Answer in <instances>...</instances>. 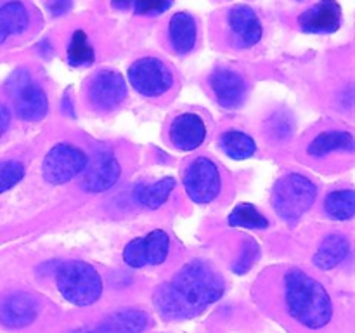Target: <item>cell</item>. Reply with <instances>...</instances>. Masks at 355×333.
<instances>
[{"mask_svg": "<svg viewBox=\"0 0 355 333\" xmlns=\"http://www.w3.org/2000/svg\"><path fill=\"white\" fill-rule=\"evenodd\" d=\"M170 142L180 151H193L207 139V125L196 113H182L173 118L168 130Z\"/></svg>", "mask_w": 355, "mask_h": 333, "instance_id": "12", "label": "cell"}, {"mask_svg": "<svg viewBox=\"0 0 355 333\" xmlns=\"http://www.w3.org/2000/svg\"><path fill=\"white\" fill-rule=\"evenodd\" d=\"M225 26L229 30V40L232 47L248 49L253 47L262 38V23L255 10L248 6H234L225 16Z\"/></svg>", "mask_w": 355, "mask_h": 333, "instance_id": "10", "label": "cell"}, {"mask_svg": "<svg viewBox=\"0 0 355 333\" xmlns=\"http://www.w3.org/2000/svg\"><path fill=\"white\" fill-rule=\"evenodd\" d=\"M14 110L23 120L35 121L47 114L49 101L44 89L37 82L30 80L19 92L14 96Z\"/></svg>", "mask_w": 355, "mask_h": 333, "instance_id": "16", "label": "cell"}, {"mask_svg": "<svg viewBox=\"0 0 355 333\" xmlns=\"http://www.w3.org/2000/svg\"><path fill=\"white\" fill-rule=\"evenodd\" d=\"M276 304L281 318L300 333H324L335 319L328 290L302 269H288L281 276Z\"/></svg>", "mask_w": 355, "mask_h": 333, "instance_id": "2", "label": "cell"}, {"mask_svg": "<svg viewBox=\"0 0 355 333\" xmlns=\"http://www.w3.org/2000/svg\"><path fill=\"white\" fill-rule=\"evenodd\" d=\"M170 238L165 231H153L125 246L123 260L130 267L158 266L168 257Z\"/></svg>", "mask_w": 355, "mask_h": 333, "instance_id": "9", "label": "cell"}, {"mask_svg": "<svg viewBox=\"0 0 355 333\" xmlns=\"http://www.w3.org/2000/svg\"><path fill=\"white\" fill-rule=\"evenodd\" d=\"M87 155L76 146L61 142L55 144L44 158V177L51 184H64L78 176L87 166Z\"/></svg>", "mask_w": 355, "mask_h": 333, "instance_id": "7", "label": "cell"}, {"mask_svg": "<svg viewBox=\"0 0 355 333\" xmlns=\"http://www.w3.org/2000/svg\"><path fill=\"white\" fill-rule=\"evenodd\" d=\"M30 73L26 71V69L24 68H19V69H16V71L12 73V75H10V78H9V82H7V85H6V89H7V92L10 94V96H16L17 92H19L21 89H23L24 85H26L28 82H30Z\"/></svg>", "mask_w": 355, "mask_h": 333, "instance_id": "30", "label": "cell"}, {"mask_svg": "<svg viewBox=\"0 0 355 333\" xmlns=\"http://www.w3.org/2000/svg\"><path fill=\"white\" fill-rule=\"evenodd\" d=\"M30 24V14L23 2H7L0 7V45L12 35L23 33Z\"/></svg>", "mask_w": 355, "mask_h": 333, "instance_id": "20", "label": "cell"}, {"mask_svg": "<svg viewBox=\"0 0 355 333\" xmlns=\"http://www.w3.org/2000/svg\"><path fill=\"white\" fill-rule=\"evenodd\" d=\"M224 295V280L203 260L186 264L172 280L159 284L153 304L163 319L182 321L200 316Z\"/></svg>", "mask_w": 355, "mask_h": 333, "instance_id": "1", "label": "cell"}, {"mask_svg": "<svg viewBox=\"0 0 355 333\" xmlns=\"http://www.w3.org/2000/svg\"><path fill=\"white\" fill-rule=\"evenodd\" d=\"M257 257H259V246H257V243L253 241V239H248L245 245V248H243L241 255H239L238 262L234 264L236 273H239V274L246 273V271L252 267V264L257 260Z\"/></svg>", "mask_w": 355, "mask_h": 333, "instance_id": "29", "label": "cell"}, {"mask_svg": "<svg viewBox=\"0 0 355 333\" xmlns=\"http://www.w3.org/2000/svg\"><path fill=\"white\" fill-rule=\"evenodd\" d=\"M38 314L37 298L28 293H10L0 300V323L9 328H23Z\"/></svg>", "mask_w": 355, "mask_h": 333, "instance_id": "15", "label": "cell"}, {"mask_svg": "<svg viewBox=\"0 0 355 333\" xmlns=\"http://www.w3.org/2000/svg\"><path fill=\"white\" fill-rule=\"evenodd\" d=\"M121 166L111 153H99L92 160L82 180V189L87 193H103L120 179Z\"/></svg>", "mask_w": 355, "mask_h": 333, "instance_id": "14", "label": "cell"}, {"mask_svg": "<svg viewBox=\"0 0 355 333\" xmlns=\"http://www.w3.org/2000/svg\"><path fill=\"white\" fill-rule=\"evenodd\" d=\"M318 198V187L309 177L288 173L279 179L272 191V207L281 219L295 222L309 212Z\"/></svg>", "mask_w": 355, "mask_h": 333, "instance_id": "4", "label": "cell"}, {"mask_svg": "<svg viewBox=\"0 0 355 333\" xmlns=\"http://www.w3.org/2000/svg\"><path fill=\"white\" fill-rule=\"evenodd\" d=\"M73 0H49L47 9L51 10L54 16H62V14L68 12L71 9Z\"/></svg>", "mask_w": 355, "mask_h": 333, "instance_id": "31", "label": "cell"}, {"mask_svg": "<svg viewBox=\"0 0 355 333\" xmlns=\"http://www.w3.org/2000/svg\"><path fill=\"white\" fill-rule=\"evenodd\" d=\"M69 333H103V332H101L99 325H96V326H85V328L75 330V332H69Z\"/></svg>", "mask_w": 355, "mask_h": 333, "instance_id": "33", "label": "cell"}, {"mask_svg": "<svg viewBox=\"0 0 355 333\" xmlns=\"http://www.w3.org/2000/svg\"><path fill=\"white\" fill-rule=\"evenodd\" d=\"M128 80L139 94L159 97L173 87V73L165 61L158 58H141L128 68Z\"/></svg>", "mask_w": 355, "mask_h": 333, "instance_id": "5", "label": "cell"}, {"mask_svg": "<svg viewBox=\"0 0 355 333\" xmlns=\"http://www.w3.org/2000/svg\"><path fill=\"white\" fill-rule=\"evenodd\" d=\"M184 187L193 201L210 203L220 194L222 189L218 166L211 160L200 156L187 166L186 173H184Z\"/></svg>", "mask_w": 355, "mask_h": 333, "instance_id": "6", "label": "cell"}, {"mask_svg": "<svg viewBox=\"0 0 355 333\" xmlns=\"http://www.w3.org/2000/svg\"><path fill=\"white\" fill-rule=\"evenodd\" d=\"M62 110H64L69 117H73V106H71V99H69V96H66L64 99H62Z\"/></svg>", "mask_w": 355, "mask_h": 333, "instance_id": "34", "label": "cell"}, {"mask_svg": "<svg viewBox=\"0 0 355 333\" xmlns=\"http://www.w3.org/2000/svg\"><path fill=\"white\" fill-rule=\"evenodd\" d=\"M68 59L73 66L90 65L94 61V49L83 30H76L73 33V38L68 47Z\"/></svg>", "mask_w": 355, "mask_h": 333, "instance_id": "26", "label": "cell"}, {"mask_svg": "<svg viewBox=\"0 0 355 333\" xmlns=\"http://www.w3.org/2000/svg\"><path fill=\"white\" fill-rule=\"evenodd\" d=\"M229 224L236 225V228L266 229L269 225V221L253 205L241 203L231 212V215H229Z\"/></svg>", "mask_w": 355, "mask_h": 333, "instance_id": "25", "label": "cell"}, {"mask_svg": "<svg viewBox=\"0 0 355 333\" xmlns=\"http://www.w3.org/2000/svg\"><path fill=\"white\" fill-rule=\"evenodd\" d=\"M9 123H10V113L9 110H7L3 104H0V137L3 135V132L9 128Z\"/></svg>", "mask_w": 355, "mask_h": 333, "instance_id": "32", "label": "cell"}, {"mask_svg": "<svg viewBox=\"0 0 355 333\" xmlns=\"http://www.w3.org/2000/svg\"><path fill=\"white\" fill-rule=\"evenodd\" d=\"M149 325V316L139 309L116 312L99 325L103 333H142Z\"/></svg>", "mask_w": 355, "mask_h": 333, "instance_id": "21", "label": "cell"}, {"mask_svg": "<svg viewBox=\"0 0 355 333\" xmlns=\"http://www.w3.org/2000/svg\"><path fill=\"white\" fill-rule=\"evenodd\" d=\"M210 87L215 99L224 108H238L245 101L248 85L234 69L218 68L210 75Z\"/></svg>", "mask_w": 355, "mask_h": 333, "instance_id": "13", "label": "cell"}, {"mask_svg": "<svg viewBox=\"0 0 355 333\" xmlns=\"http://www.w3.org/2000/svg\"><path fill=\"white\" fill-rule=\"evenodd\" d=\"M87 97L96 110L111 111L127 97V83L114 69H99L90 80Z\"/></svg>", "mask_w": 355, "mask_h": 333, "instance_id": "8", "label": "cell"}, {"mask_svg": "<svg viewBox=\"0 0 355 333\" xmlns=\"http://www.w3.org/2000/svg\"><path fill=\"white\" fill-rule=\"evenodd\" d=\"M352 153L354 135L345 130H328L312 139L307 146V155L312 158H326L333 153Z\"/></svg>", "mask_w": 355, "mask_h": 333, "instance_id": "18", "label": "cell"}, {"mask_svg": "<svg viewBox=\"0 0 355 333\" xmlns=\"http://www.w3.org/2000/svg\"><path fill=\"white\" fill-rule=\"evenodd\" d=\"M324 212L335 221H349L355 214V201L352 189L333 191L324 200Z\"/></svg>", "mask_w": 355, "mask_h": 333, "instance_id": "24", "label": "cell"}, {"mask_svg": "<svg viewBox=\"0 0 355 333\" xmlns=\"http://www.w3.org/2000/svg\"><path fill=\"white\" fill-rule=\"evenodd\" d=\"M198 40V26L189 12H177L170 17L168 42L175 54H189Z\"/></svg>", "mask_w": 355, "mask_h": 333, "instance_id": "17", "label": "cell"}, {"mask_svg": "<svg viewBox=\"0 0 355 333\" xmlns=\"http://www.w3.org/2000/svg\"><path fill=\"white\" fill-rule=\"evenodd\" d=\"M220 148L225 155L234 160H245L255 155L257 144L248 134L238 130H229L220 135Z\"/></svg>", "mask_w": 355, "mask_h": 333, "instance_id": "23", "label": "cell"}, {"mask_svg": "<svg viewBox=\"0 0 355 333\" xmlns=\"http://www.w3.org/2000/svg\"><path fill=\"white\" fill-rule=\"evenodd\" d=\"M342 24V6L336 0H321L298 17V26L307 33H333Z\"/></svg>", "mask_w": 355, "mask_h": 333, "instance_id": "11", "label": "cell"}, {"mask_svg": "<svg viewBox=\"0 0 355 333\" xmlns=\"http://www.w3.org/2000/svg\"><path fill=\"white\" fill-rule=\"evenodd\" d=\"M24 173H26V170L21 162H16V160L0 162V194L16 186L19 180H23Z\"/></svg>", "mask_w": 355, "mask_h": 333, "instance_id": "28", "label": "cell"}, {"mask_svg": "<svg viewBox=\"0 0 355 333\" xmlns=\"http://www.w3.org/2000/svg\"><path fill=\"white\" fill-rule=\"evenodd\" d=\"M350 252L349 239L343 234H329L319 245L314 253V264L319 269H333L347 259Z\"/></svg>", "mask_w": 355, "mask_h": 333, "instance_id": "19", "label": "cell"}, {"mask_svg": "<svg viewBox=\"0 0 355 333\" xmlns=\"http://www.w3.org/2000/svg\"><path fill=\"white\" fill-rule=\"evenodd\" d=\"M55 283L62 297L73 305L87 307L99 300L103 293V280L90 264L82 260H68L59 264Z\"/></svg>", "mask_w": 355, "mask_h": 333, "instance_id": "3", "label": "cell"}, {"mask_svg": "<svg viewBox=\"0 0 355 333\" xmlns=\"http://www.w3.org/2000/svg\"><path fill=\"white\" fill-rule=\"evenodd\" d=\"M175 187V179L173 177H165L155 184H139L134 191V198L139 205L146 208H158L168 200L170 193Z\"/></svg>", "mask_w": 355, "mask_h": 333, "instance_id": "22", "label": "cell"}, {"mask_svg": "<svg viewBox=\"0 0 355 333\" xmlns=\"http://www.w3.org/2000/svg\"><path fill=\"white\" fill-rule=\"evenodd\" d=\"M118 10H134L135 14L155 16L162 14L172 6V0H111Z\"/></svg>", "mask_w": 355, "mask_h": 333, "instance_id": "27", "label": "cell"}]
</instances>
